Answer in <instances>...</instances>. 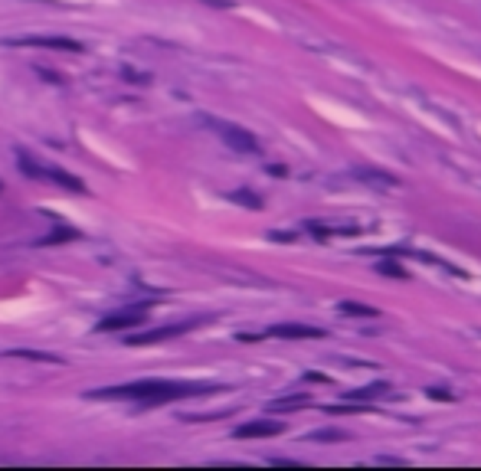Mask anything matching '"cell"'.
Here are the masks:
<instances>
[{
    "instance_id": "obj_2",
    "label": "cell",
    "mask_w": 481,
    "mask_h": 471,
    "mask_svg": "<svg viewBox=\"0 0 481 471\" xmlns=\"http://www.w3.org/2000/svg\"><path fill=\"white\" fill-rule=\"evenodd\" d=\"M17 164H20V171H23L26 177H33V180H50V184H59V186H66V190H73V193H82V190H86V184H82L79 177H73L69 171H62V167H46V164H39L37 157L23 154V151H17Z\"/></svg>"
},
{
    "instance_id": "obj_4",
    "label": "cell",
    "mask_w": 481,
    "mask_h": 471,
    "mask_svg": "<svg viewBox=\"0 0 481 471\" xmlns=\"http://www.w3.org/2000/svg\"><path fill=\"white\" fill-rule=\"evenodd\" d=\"M203 122L210 124L213 131H220L223 144H229V148L239 151V154H256V151H259V141H256V135H252V131H246V128L229 124V122H216V118H203Z\"/></svg>"
},
{
    "instance_id": "obj_6",
    "label": "cell",
    "mask_w": 481,
    "mask_h": 471,
    "mask_svg": "<svg viewBox=\"0 0 481 471\" xmlns=\"http://www.w3.org/2000/svg\"><path fill=\"white\" fill-rule=\"evenodd\" d=\"M282 432H285V422H275V419H252L233 429L236 439H272V435H282Z\"/></svg>"
},
{
    "instance_id": "obj_3",
    "label": "cell",
    "mask_w": 481,
    "mask_h": 471,
    "mask_svg": "<svg viewBox=\"0 0 481 471\" xmlns=\"http://www.w3.org/2000/svg\"><path fill=\"white\" fill-rule=\"evenodd\" d=\"M210 318H194V321H180V324H164V327H151V331H141V334H131L128 344L131 347H151V344H160V340H171V337H180L187 331H194L200 324H207Z\"/></svg>"
},
{
    "instance_id": "obj_16",
    "label": "cell",
    "mask_w": 481,
    "mask_h": 471,
    "mask_svg": "<svg viewBox=\"0 0 481 471\" xmlns=\"http://www.w3.org/2000/svg\"><path fill=\"white\" fill-rule=\"evenodd\" d=\"M377 272H380V275H390V278H409L406 269H399V262H393V259H383L380 265H377Z\"/></svg>"
},
{
    "instance_id": "obj_1",
    "label": "cell",
    "mask_w": 481,
    "mask_h": 471,
    "mask_svg": "<svg viewBox=\"0 0 481 471\" xmlns=\"http://www.w3.org/2000/svg\"><path fill=\"white\" fill-rule=\"evenodd\" d=\"M220 390L223 383H197V380H138V383L92 390L88 399H128V403H141V406H160V403H177V399L220 393Z\"/></svg>"
},
{
    "instance_id": "obj_5",
    "label": "cell",
    "mask_w": 481,
    "mask_h": 471,
    "mask_svg": "<svg viewBox=\"0 0 481 471\" xmlns=\"http://www.w3.org/2000/svg\"><path fill=\"white\" fill-rule=\"evenodd\" d=\"M7 46H26V50H56V52H82L86 46L69 37H10Z\"/></svg>"
},
{
    "instance_id": "obj_10",
    "label": "cell",
    "mask_w": 481,
    "mask_h": 471,
    "mask_svg": "<svg viewBox=\"0 0 481 471\" xmlns=\"http://www.w3.org/2000/svg\"><path fill=\"white\" fill-rule=\"evenodd\" d=\"M386 393H390V383H386V380H377V383H370V386H360V390L344 393V399H350V403H367V399L386 396Z\"/></svg>"
},
{
    "instance_id": "obj_11",
    "label": "cell",
    "mask_w": 481,
    "mask_h": 471,
    "mask_svg": "<svg viewBox=\"0 0 481 471\" xmlns=\"http://www.w3.org/2000/svg\"><path fill=\"white\" fill-rule=\"evenodd\" d=\"M337 311L347 314V318H380V311L370 308V305H364V301H341Z\"/></svg>"
},
{
    "instance_id": "obj_9",
    "label": "cell",
    "mask_w": 481,
    "mask_h": 471,
    "mask_svg": "<svg viewBox=\"0 0 481 471\" xmlns=\"http://www.w3.org/2000/svg\"><path fill=\"white\" fill-rule=\"evenodd\" d=\"M350 177L364 186H373V190H390V186L399 184L396 174H390V171H377V167H350Z\"/></svg>"
},
{
    "instance_id": "obj_18",
    "label": "cell",
    "mask_w": 481,
    "mask_h": 471,
    "mask_svg": "<svg viewBox=\"0 0 481 471\" xmlns=\"http://www.w3.org/2000/svg\"><path fill=\"white\" fill-rule=\"evenodd\" d=\"M269 465H275V468H301V461H292V459H272Z\"/></svg>"
},
{
    "instance_id": "obj_13",
    "label": "cell",
    "mask_w": 481,
    "mask_h": 471,
    "mask_svg": "<svg viewBox=\"0 0 481 471\" xmlns=\"http://www.w3.org/2000/svg\"><path fill=\"white\" fill-rule=\"evenodd\" d=\"M7 357L37 360V363H62V357H56V354H39V350H7Z\"/></svg>"
},
{
    "instance_id": "obj_17",
    "label": "cell",
    "mask_w": 481,
    "mask_h": 471,
    "mask_svg": "<svg viewBox=\"0 0 481 471\" xmlns=\"http://www.w3.org/2000/svg\"><path fill=\"white\" fill-rule=\"evenodd\" d=\"M73 239H79V233L75 229H59V233L46 236V239H39V246H53V242H73Z\"/></svg>"
},
{
    "instance_id": "obj_12",
    "label": "cell",
    "mask_w": 481,
    "mask_h": 471,
    "mask_svg": "<svg viewBox=\"0 0 481 471\" xmlns=\"http://www.w3.org/2000/svg\"><path fill=\"white\" fill-rule=\"evenodd\" d=\"M305 406H311L308 396H288V399H272L269 403L272 412H292V410H305Z\"/></svg>"
},
{
    "instance_id": "obj_15",
    "label": "cell",
    "mask_w": 481,
    "mask_h": 471,
    "mask_svg": "<svg viewBox=\"0 0 481 471\" xmlns=\"http://www.w3.org/2000/svg\"><path fill=\"white\" fill-rule=\"evenodd\" d=\"M311 439L314 442H347L350 432H344V429H318V432H311Z\"/></svg>"
},
{
    "instance_id": "obj_19",
    "label": "cell",
    "mask_w": 481,
    "mask_h": 471,
    "mask_svg": "<svg viewBox=\"0 0 481 471\" xmlns=\"http://www.w3.org/2000/svg\"><path fill=\"white\" fill-rule=\"evenodd\" d=\"M429 396H432V399H442V403H452V399H455L452 393H445V390H435V386L429 390Z\"/></svg>"
},
{
    "instance_id": "obj_8",
    "label": "cell",
    "mask_w": 481,
    "mask_h": 471,
    "mask_svg": "<svg viewBox=\"0 0 481 471\" xmlns=\"http://www.w3.org/2000/svg\"><path fill=\"white\" fill-rule=\"evenodd\" d=\"M138 324H144V308H128V311L105 314L95 327L99 331H128V327H138Z\"/></svg>"
},
{
    "instance_id": "obj_20",
    "label": "cell",
    "mask_w": 481,
    "mask_h": 471,
    "mask_svg": "<svg viewBox=\"0 0 481 471\" xmlns=\"http://www.w3.org/2000/svg\"><path fill=\"white\" fill-rule=\"evenodd\" d=\"M377 461H380V465H406L403 459H393V455H380Z\"/></svg>"
},
{
    "instance_id": "obj_7",
    "label": "cell",
    "mask_w": 481,
    "mask_h": 471,
    "mask_svg": "<svg viewBox=\"0 0 481 471\" xmlns=\"http://www.w3.org/2000/svg\"><path fill=\"white\" fill-rule=\"evenodd\" d=\"M262 337H282V340H318L324 337L321 327H311V324H272Z\"/></svg>"
},
{
    "instance_id": "obj_14",
    "label": "cell",
    "mask_w": 481,
    "mask_h": 471,
    "mask_svg": "<svg viewBox=\"0 0 481 471\" xmlns=\"http://www.w3.org/2000/svg\"><path fill=\"white\" fill-rule=\"evenodd\" d=\"M229 200L243 203V206H249V210H262V197H256L252 190H233V193H229Z\"/></svg>"
}]
</instances>
